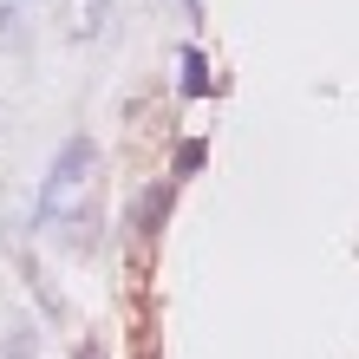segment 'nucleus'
<instances>
[{"label": "nucleus", "mask_w": 359, "mask_h": 359, "mask_svg": "<svg viewBox=\"0 0 359 359\" xmlns=\"http://www.w3.org/2000/svg\"><path fill=\"white\" fill-rule=\"evenodd\" d=\"M92 170H98V144L92 137H66L59 157H53V170H46V183H39V196H33V222L72 216L79 196H86V183H92Z\"/></svg>", "instance_id": "f257e3e1"}, {"label": "nucleus", "mask_w": 359, "mask_h": 359, "mask_svg": "<svg viewBox=\"0 0 359 359\" xmlns=\"http://www.w3.org/2000/svg\"><path fill=\"white\" fill-rule=\"evenodd\" d=\"M170 196H177V183H151V189H144V203L131 209V229H137L144 242H151V236H163V216H170Z\"/></svg>", "instance_id": "f03ea898"}, {"label": "nucleus", "mask_w": 359, "mask_h": 359, "mask_svg": "<svg viewBox=\"0 0 359 359\" xmlns=\"http://www.w3.org/2000/svg\"><path fill=\"white\" fill-rule=\"evenodd\" d=\"M177 86H183L189 98H203V92H209V66H203V53H189V46H183V59H177Z\"/></svg>", "instance_id": "7ed1b4c3"}, {"label": "nucleus", "mask_w": 359, "mask_h": 359, "mask_svg": "<svg viewBox=\"0 0 359 359\" xmlns=\"http://www.w3.org/2000/svg\"><path fill=\"white\" fill-rule=\"evenodd\" d=\"M0 359H39V333H33L27 320H13L7 340H0Z\"/></svg>", "instance_id": "20e7f679"}, {"label": "nucleus", "mask_w": 359, "mask_h": 359, "mask_svg": "<svg viewBox=\"0 0 359 359\" xmlns=\"http://www.w3.org/2000/svg\"><path fill=\"white\" fill-rule=\"evenodd\" d=\"M79 359H104V353H98V346H92V340H86V346H79Z\"/></svg>", "instance_id": "39448f33"}]
</instances>
